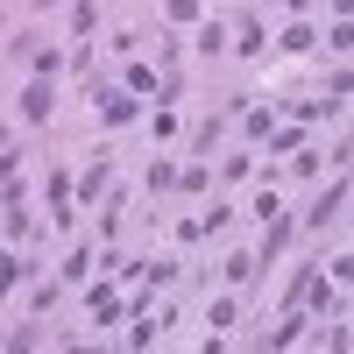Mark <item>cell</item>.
<instances>
[]
</instances>
